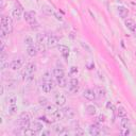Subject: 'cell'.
Returning <instances> with one entry per match:
<instances>
[{"label": "cell", "instance_id": "6da1fadb", "mask_svg": "<svg viewBox=\"0 0 136 136\" xmlns=\"http://www.w3.org/2000/svg\"><path fill=\"white\" fill-rule=\"evenodd\" d=\"M1 29H3L4 31H6L8 33H11L13 31V22L12 19L6 17V16H2L1 17Z\"/></svg>", "mask_w": 136, "mask_h": 136}, {"label": "cell", "instance_id": "7a4b0ae2", "mask_svg": "<svg viewBox=\"0 0 136 136\" xmlns=\"http://www.w3.org/2000/svg\"><path fill=\"white\" fill-rule=\"evenodd\" d=\"M24 18L29 25H31V26L36 25V15H35V12H33V11L25 12L24 13Z\"/></svg>", "mask_w": 136, "mask_h": 136}, {"label": "cell", "instance_id": "3957f363", "mask_svg": "<svg viewBox=\"0 0 136 136\" xmlns=\"http://www.w3.org/2000/svg\"><path fill=\"white\" fill-rule=\"evenodd\" d=\"M36 71V65L34 64V63H30V64H28L27 65V67H26V70H25V76H26V79L29 77V78H31L32 79V77H33V73Z\"/></svg>", "mask_w": 136, "mask_h": 136}, {"label": "cell", "instance_id": "277c9868", "mask_svg": "<svg viewBox=\"0 0 136 136\" xmlns=\"http://www.w3.org/2000/svg\"><path fill=\"white\" fill-rule=\"evenodd\" d=\"M96 96H97V93L95 92L94 89H92V88L85 89L84 93H83V97L85 99H87L88 101H94L96 99Z\"/></svg>", "mask_w": 136, "mask_h": 136}, {"label": "cell", "instance_id": "5b68a950", "mask_svg": "<svg viewBox=\"0 0 136 136\" xmlns=\"http://www.w3.org/2000/svg\"><path fill=\"white\" fill-rule=\"evenodd\" d=\"M69 92L70 93H72V94H74V93H77L78 90H79V80L78 79H76V78H71L70 79V81H69Z\"/></svg>", "mask_w": 136, "mask_h": 136}, {"label": "cell", "instance_id": "8992f818", "mask_svg": "<svg viewBox=\"0 0 136 136\" xmlns=\"http://www.w3.org/2000/svg\"><path fill=\"white\" fill-rule=\"evenodd\" d=\"M62 112H63L64 117L67 118V119H72L76 116V112L71 107H65V108L62 110Z\"/></svg>", "mask_w": 136, "mask_h": 136}, {"label": "cell", "instance_id": "52a82bcc", "mask_svg": "<svg viewBox=\"0 0 136 136\" xmlns=\"http://www.w3.org/2000/svg\"><path fill=\"white\" fill-rule=\"evenodd\" d=\"M54 101H55V104L58 106H64L65 103H66V97L63 94H56Z\"/></svg>", "mask_w": 136, "mask_h": 136}, {"label": "cell", "instance_id": "ba28073f", "mask_svg": "<svg viewBox=\"0 0 136 136\" xmlns=\"http://www.w3.org/2000/svg\"><path fill=\"white\" fill-rule=\"evenodd\" d=\"M53 88V85H52V81H44L43 84H42V89L45 94H49L51 93V90Z\"/></svg>", "mask_w": 136, "mask_h": 136}, {"label": "cell", "instance_id": "9c48e42d", "mask_svg": "<svg viewBox=\"0 0 136 136\" xmlns=\"http://www.w3.org/2000/svg\"><path fill=\"white\" fill-rule=\"evenodd\" d=\"M58 43H59L58 38H56L55 36H53V35H49L47 37V43L46 44H47V46L49 48H53L55 46H58Z\"/></svg>", "mask_w": 136, "mask_h": 136}, {"label": "cell", "instance_id": "30bf717a", "mask_svg": "<svg viewBox=\"0 0 136 136\" xmlns=\"http://www.w3.org/2000/svg\"><path fill=\"white\" fill-rule=\"evenodd\" d=\"M21 66H22V61L21 60H14V61L11 62V64H10V68L12 70H14V71L19 70L21 68Z\"/></svg>", "mask_w": 136, "mask_h": 136}, {"label": "cell", "instance_id": "8fae6325", "mask_svg": "<svg viewBox=\"0 0 136 136\" xmlns=\"http://www.w3.org/2000/svg\"><path fill=\"white\" fill-rule=\"evenodd\" d=\"M30 128H31L33 131H35L36 133H39V132L43 130L44 126H43V123L39 122V121H34V122H31Z\"/></svg>", "mask_w": 136, "mask_h": 136}, {"label": "cell", "instance_id": "7c38bea8", "mask_svg": "<svg viewBox=\"0 0 136 136\" xmlns=\"http://www.w3.org/2000/svg\"><path fill=\"white\" fill-rule=\"evenodd\" d=\"M56 106H58V105H56ZM56 106L53 105V104H48V105L46 106V108H45L46 114H47V115H50V116H53L55 113L58 112V108H56Z\"/></svg>", "mask_w": 136, "mask_h": 136}, {"label": "cell", "instance_id": "4fadbf2b", "mask_svg": "<svg viewBox=\"0 0 136 136\" xmlns=\"http://www.w3.org/2000/svg\"><path fill=\"white\" fill-rule=\"evenodd\" d=\"M27 53L29 56H31V58H34V56H36L37 53H38V49L37 47H35L34 45H32V46H29L28 49H27Z\"/></svg>", "mask_w": 136, "mask_h": 136}, {"label": "cell", "instance_id": "5bb4252c", "mask_svg": "<svg viewBox=\"0 0 136 136\" xmlns=\"http://www.w3.org/2000/svg\"><path fill=\"white\" fill-rule=\"evenodd\" d=\"M117 11H118L119 16H120L121 18H123V19L127 18V17L129 16V10H128L127 8H124V6H118Z\"/></svg>", "mask_w": 136, "mask_h": 136}, {"label": "cell", "instance_id": "9a60e30c", "mask_svg": "<svg viewBox=\"0 0 136 136\" xmlns=\"http://www.w3.org/2000/svg\"><path fill=\"white\" fill-rule=\"evenodd\" d=\"M47 37H48V36H46L45 34L38 33L37 35H36V42H37V44L39 45V46H43L44 44L47 43Z\"/></svg>", "mask_w": 136, "mask_h": 136}, {"label": "cell", "instance_id": "2e32d148", "mask_svg": "<svg viewBox=\"0 0 136 136\" xmlns=\"http://www.w3.org/2000/svg\"><path fill=\"white\" fill-rule=\"evenodd\" d=\"M85 111H86V113H87L89 116H95V115L97 114V107H96L95 105H93V104L86 105Z\"/></svg>", "mask_w": 136, "mask_h": 136}, {"label": "cell", "instance_id": "e0dca14e", "mask_svg": "<svg viewBox=\"0 0 136 136\" xmlns=\"http://www.w3.org/2000/svg\"><path fill=\"white\" fill-rule=\"evenodd\" d=\"M58 48H59L61 54L64 56L65 59H67V56L69 55V51H70L69 48H68L67 46H64V45H60V46H58Z\"/></svg>", "mask_w": 136, "mask_h": 136}, {"label": "cell", "instance_id": "ac0fdd59", "mask_svg": "<svg viewBox=\"0 0 136 136\" xmlns=\"http://www.w3.org/2000/svg\"><path fill=\"white\" fill-rule=\"evenodd\" d=\"M124 25H126V27L129 29V30H134L135 28H136V24H135V21L133 20V19H130V18H128V19H126V21H124Z\"/></svg>", "mask_w": 136, "mask_h": 136}, {"label": "cell", "instance_id": "d6986e66", "mask_svg": "<svg viewBox=\"0 0 136 136\" xmlns=\"http://www.w3.org/2000/svg\"><path fill=\"white\" fill-rule=\"evenodd\" d=\"M12 15H13V17H14L16 20H19V19L22 17V15H24V14H22V10L17 8V9H15V10L13 11Z\"/></svg>", "mask_w": 136, "mask_h": 136}, {"label": "cell", "instance_id": "ffe728a7", "mask_svg": "<svg viewBox=\"0 0 136 136\" xmlns=\"http://www.w3.org/2000/svg\"><path fill=\"white\" fill-rule=\"evenodd\" d=\"M56 82H58V85L60 87H66V85H67V80H66L65 77L56 78Z\"/></svg>", "mask_w": 136, "mask_h": 136}, {"label": "cell", "instance_id": "44dd1931", "mask_svg": "<svg viewBox=\"0 0 136 136\" xmlns=\"http://www.w3.org/2000/svg\"><path fill=\"white\" fill-rule=\"evenodd\" d=\"M89 134L90 135H94V136H96V135H99L100 134V129L97 127V126H90V128H89Z\"/></svg>", "mask_w": 136, "mask_h": 136}, {"label": "cell", "instance_id": "7402d4cb", "mask_svg": "<svg viewBox=\"0 0 136 136\" xmlns=\"http://www.w3.org/2000/svg\"><path fill=\"white\" fill-rule=\"evenodd\" d=\"M116 114H117V116L119 118H121L123 116H127V111H126V108H124L123 106H119L117 108V111H116Z\"/></svg>", "mask_w": 136, "mask_h": 136}, {"label": "cell", "instance_id": "603a6c76", "mask_svg": "<svg viewBox=\"0 0 136 136\" xmlns=\"http://www.w3.org/2000/svg\"><path fill=\"white\" fill-rule=\"evenodd\" d=\"M30 121H25V120H21V119H19L18 120V126H19V128L20 129H27V128H30Z\"/></svg>", "mask_w": 136, "mask_h": 136}, {"label": "cell", "instance_id": "cb8c5ba5", "mask_svg": "<svg viewBox=\"0 0 136 136\" xmlns=\"http://www.w3.org/2000/svg\"><path fill=\"white\" fill-rule=\"evenodd\" d=\"M129 123H130V120H129V118L127 116L121 117V119H120V126L122 128H129Z\"/></svg>", "mask_w": 136, "mask_h": 136}, {"label": "cell", "instance_id": "d4e9b609", "mask_svg": "<svg viewBox=\"0 0 136 136\" xmlns=\"http://www.w3.org/2000/svg\"><path fill=\"white\" fill-rule=\"evenodd\" d=\"M53 76L55 78H60V77H65V73L64 70L61 69V68H55V69H53Z\"/></svg>", "mask_w": 136, "mask_h": 136}, {"label": "cell", "instance_id": "484cf974", "mask_svg": "<svg viewBox=\"0 0 136 136\" xmlns=\"http://www.w3.org/2000/svg\"><path fill=\"white\" fill-rule=\"evenodd\" d=\"M19 119L25 120V121H31V115L28 112H22L20 114V116H19Z\"/></svg>", "mask_w": 136, "mask_h": 136}, {"label": "cell", "instance_id": "4316f807", "mask_svg": "<svg viewBox=\"0 0 136 136\" xmlns=\"http://www.w3.org/2000/svg\"><path fill=\"white\" fill-rule=\"evenodd\" d=\"M8 101H9V106H13V105H16L17 98L15 96H11V97H9Z\"/></svg>", "mask_w": 136, "mask_h": 136}, {"label": "cell", "instance_id": "83f0119b", "mask_svg": "<svg viewBox=\"0 0 136 136\" xmlns=\"http://www.w3.org/2000/svg\"><path fill=\"white\" fill-rule=\"evenodd\" d=\"M38 104L40 106H47L48 105V100L45 97H39L38 98Z\"/></svg>", "mask_w": 136, "mask_h": 136}, {"label": "cell", "instance_id": "f1b7e54d", "mask_svg": "<svg viewBox=\"0 0 136 136\" xmlns=\"http://www.w3.org/2000/svg\"><path fill=\"white\" fill-rule=\"evenodd\" d=\"M98 96L100 97V98H104L105 97V94H106V92H105V89L103 88V87H98Z\"/></svg>", "mask_w": 136, "mask_h": 136}, {"label": "cell", "instance_id": "f546056e", "mask_svg": "<svg viewBox=\"0 0 136 136\" xmlns=\"http://www.w3.org/2000/svg\"><path fill=\"white\" fill-rule=\"evenodd\" d=\"M24 135H35V134H37L35 131H33L31 128H27V129H24Z\"/></svg>", "mask_w": 136, "mask_h": 136}, {"label": "cell", "instance_id": "4dcf8cb0", "mask_svg": "<svg viewBox=\"0 0 136 136\" xmlns=\"http://www.w3.org/2000/svg\"><path fill=\"white\" fill-rule=\"evenodd\" d=\"M24 42H25L26 45H28V46H32V45H34V40H33V38L31 36H26Z\"/></svg>", "mask_w": 136, "mask_h": 136}, {"label": "cell", "instance_id": "1f68e13d", "mask_svg": "<svg viewBox=\"0 0 136 136\" xmlns=\"http://www.w3.org/2000/svg\"><path fill=\"white\" fill-rule=\"evenodd\" d=\"M16 111H17V105L9 106V113H10V114H15Z\"/></svg>", "mask_w": 136, "mask_h": 136}, {"label": "cell", "instance_id": "d6a6232c", "mask_svg": "<svg viewBox=\"0 0 136 136\" xmlns=\"http://www.w3.org/2000/svg\"><path fill=\"white\" fill-rule=\"evenodd\" d=\"M97 121H98L99 123H103V122L105 121V116H104V115H102V114L99 115L98 118H97Z\"/></svg>", "mask_w": 136, "mask_h": 136}, {"label": "cell", "instance_id": "836d02e7", "mask_svg": "<svg viewBox=\"0 0 136 136\" xmlns=\"http://www.w3.org/2000/svg\"><path fill=\"white\" fill-rule=\"evenodd\" d=\"M120 134H121V135H129V134H130L129 128H122V130L120 131Z\"/></svg>", "mask_w": 136, "mask_h": 136}, {"label": "cell", "instance_id": "e575fe53", "mask_svg": "<svg viewBox=\"0 0 136 136\" xmlns=\"http://www.w3.org/2000/svg\"><path fill=\"white\" fill-rule=\"evenodd\" d=\"M54 130L56 131V133H58V134H61L65 129L63 128V127H59V126H56V127H54Z\"/></svg>", "mask_w": 136, "mask_h": 136}, {"label": "cell", "instance_id": "d590c367", "mask_svg": "<svg viewBox=\"0 0 136 136\" xmlns=\"http://www.w3.org/2000/svg\"><path fill=\"white\" fill-rule=\"evenodd\" d=\"M0 34H1V37H2V38H5L9 33H8L6 31H4L3 29H1V30H0Z\"/></svg>", "mask_w": 136, "mask_h": 136}, {"label": "cell", "instance_id": "8d00e7d4", "mask_svg": "<svg viewBox=\"0 0 136 136\" xmlns=\"http://www.w3.org/2000/svg\"><path fill=\"white\" fill-rule=\"evenodd\" d=\"M43 79H44V81H51L50 78H49V72H46V73H45L44 77H43Z\"/></svg>", "mask_w": 136, "mask_h": 136}, {"label": "cell", "instance_id": "74e56055", "mask_svg": "<svg viewBox=\"0 0 136 136\" xmlns=\"http://www.w3.org/2000/svg\"><path fill=\"white\" fill-rule=\"evenodd\" d=\"M106 107H107V108H111V110H115V107H114V105H113L112 102H107Z\"/></svg>", "mask_w": 136, "mask_h": 136}, {"label": "cell", "instance_id": "f35d334b", "mask_svg": "<svg viewBox=\"0 0 136 136\" xmlns=\"http://www.w3.org/2000/svg\"><path fill=\"white\" fill-rule=\"evenodd\" d=\"M70 71H71L72 73H77V72H78V68L74 67V66H72V67H71V69H70Z\"/></svg>", "mask_w": 136, "mask_h": 136}, {"label": "cell", "instance_id": "ab89813d", "mask_svg": "<svg viewBox=\"0 0 136 136\" xmlns=\"http://www.w3.org/2000/svg\"><path fill=\"white\" fill-rule=\"evenodd\" d=\"M81 45H82V46H83L84 48H86V49H87V51H88V52H92V51H90V48L87 46L86 44H84V43H81Z\"/></svg>", "mask_w": 136, "mask_h": 136}, {"label": "cell", "instance_id": "60d3db41", "mask_svg": "<svg viewBox=\"0 0 136 136\" xmlns=\"http://www.w3.org/2000/svg\"><path fill=\"white\" fill-rule=\"evenodd\" d=\"M42 135L43 136H45V135H50V131H43V133H42Z\"/></svg>", "mask_w": 136, "mask_h": 136}, {"label": "cell", "instance_id": "b9f144b4", "mask_svg": "<svg viewBox=\"0 0 136 136\" xmlns=\"http://www.w3.org/2000/svg\"><path fill=\"white\" fill-rule=\"evenodd\" d=\"M54 15H55V17H56V19H59V20H62V17L59 15V14H56V13H54Z\"/></svg>", "mask_w": 136, "mask_h": 136}, {"label": "cell", "instance_id": "7bdbcfd3", "mask_svg": "<svg viewBox=\"0 0 136 136\" xmlns=\"http://www.w3.org/2000/svg\"><path fill=\"white\" fill-rule=\"evenodd\" d=\"M132 32H133V34H134V35L136 36V28H135L134 30H132Z\"/></svg>", "mask_w": 136, "mask_h": 136}]
</instances>
